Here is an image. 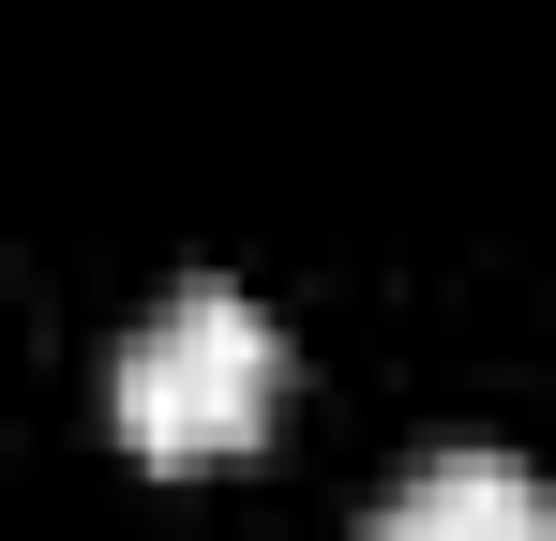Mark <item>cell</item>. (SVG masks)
<instances>
[{
  "instance_id": "cell-3",
  "label": "cell",
  "mask_w": 556,
  "mask_h": 541,
  "mask_svg": "<svg viewBox=\"0 0 556 541\" xmlns=\"http://www.w3.org/2000/svg\"><path fill=\"white\" fill-rule=\"evenodd\" d=\"M542 541H556V512H542Z\"/></svg>"
},
{
  "instance_id": "cell-2",
  "label": "cell",
  "mask_w": 556,
  "mask_h": 541,
  "mask_svg": "<svg viewBox=\"0 0 556 541\" xmlns=\"http://www.w3.org/2000/svg\"><path fill=\"white\" fill-rule=\"evenodd\" d=\"M542 512H556V496L511 466V451H437V466L391 481L376 541H542Z\"/></svg>"
},
{
  "instance_id": "cell-1",
  "label": "cell",
  "mask_w": 556,
  "mask_h": 541,
  "mask_svg": "<svg viewBox=\"0 0 556 541\" xmlns=\"http://www.w3.org/2000/svg\"><path fill=\"white\" fill-rule=\"evenodd\" d=\"M271 391H286V331L226 286V270L166 286V301L121 331V361H105V422L151 451V466H211V451H241L256 422H271Z\"/></svg>"
}]
</instances>
